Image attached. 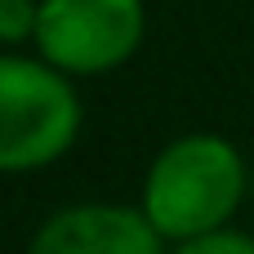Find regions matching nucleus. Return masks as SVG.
Listing matches in <instances>:
<instances>
[{"label":"nucleus","instance_id":"1","mask_svg":"<svg viewBox=\"0 0 254 254\" xmlns=\"http://www.w3.org/2000/svg\"><path fill=\"white\" fill-rule=\"evenodd\" d=\"M246 196V161L219 134L174 138L147 170L143 214L165 241H192L228 228Z\"/></svg>","mask_w":254,"mask_h":254},{"label":"nucleus","instance_id":"2","mask_svg":"<svg viewBox=\"0 0 254 254\" xmlns=\"http://www.w3.org/2000/svg\"><path fill=\"white\" fill-rule=\"evenodd\" d=\"M80 129V103L45 58L0 54V174H22L58 161Z\"/></svg>","mask_w":254,"mask_h":254},{"label":"nucleus","instance_id":"3","mask_svg":"<svg viewBox=\"0 0 254 254\" xmlns=\"http://www.w3.org/2000/svg\"><path fill=\"white\" fill-rule=\"evenodd\" d=\"M143 0H40V58L67 76H98L143 45Z\"/></svg>","mask_w":254,"mask_h":254},{"label":"nucleus","instance_id":"4","mask_svg":"<svg viewBox=\"0 0 254 254\" xmlns=\"http://www.w3.org/2000/svg\"><path fill=\"white\" fill-rule=\"evenodd\" d=\"M161 232L129 205H71L40 223L27 254H165Z\"/></svg>","mask_w":254,"mask_h":254},{"label":"nucleus","instance_id":"5","mask_svg":"<svg viewBox=\"0 0 254 254\" xmlns=\"http://www.w3.org/2000/svg\"><path fill=\"white\" fill-rule=\"evenodd\" d=\"M40 22V0H0V45L36 40Z\"/></svg>","mask_w":254,"mask_h":254},{"label":"nucleus","instance_id":"6","mask_svg":"<svg viewBox=\"0 0 254 254\" xmlns=\"http://www.w3.org/2000/svg\"><path fill=\"white\" fill-rule=\"evenodd\" d=\"M174 254H254V237L246 232H205V237H192V241H179Z\"/></svg>","mask_w":254,"mask_h":254}]
</instances>
